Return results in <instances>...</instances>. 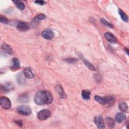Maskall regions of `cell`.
Returning a JSON list of instances; mask_svg holds the SVG:
<instances>
[{"label": "cell", "mask_w": 129, "mask_h": 129, "mask_svg": "<svg viewBox=\"0 0 129 129\" xmlns=\"http://www.w3.org/2000/svg\"><path fill=\"white\" fill-rule=\"evenodd\" d=\"M35 3L38 4L39 5H43L45 4H46V2L44 1H42V0H38V1H36L34 2Z\"/></svg>", "instance_id": "27"}, {"label": "cell", "mask_w": 129, "mask_h": 129, "mask_svg": "<svg viewBox=\"0 0 129 129\" xmlns=\"http://www.w3.org/2000/svg\"><path fill=\"white\" fill-rule=\"evenodd\" d=\"M95 100L103 105H107L108 107L112 106L115 101V99L112 96H106V97H100L99 96H95Z\"/></svg>", "instance_id": "2"}, {"label": "cell", "mask_w": 129, "mask_h": 129, "mask_svg": "<svg viewBox=\"0 0 129 129\" xmlns=\"http://www.w3.org/2000/svg\"><path fill=\"white\" fill-rule=\"evenodd\" d=\"M17 28L20 31H25L29 29L30 26L29 24L27 22L20 21L18 23L17 25Z\"/></svg>", "instance_id": "8"}, {"label": "cell", "mask_w": 129, "mask_h": 129, "mask_svg": "<svg viewBox=\"0 0 129 129\" xmlns=\"http://www.w3.org/2000/svg\"><path fill=\"white\" fill-rule=\"evenodd\" d=\"M126 118V115L123 113L118 112L115 115V120L118 123H121Z\"/></svg>", "instance_id": "13"}, {"label": "cell", "mask_w": 129, "mask_h": 129, "mask_svg": "<svg viewBox=\"0 0 129 129\" xmlns=\"http://www.w3.org/2000/svg\"><path fill=\"white\" fill-rule=\"evenodd\" d=\"M106 121L107 125L109 126H110L111 127H113V126L114 125V122L113 119L112 118H111L110 117H107L106 118Z\"/></svg>", "instance_id": "22"}, {"label": "cell", "mask_w": 129, "mask_h": 129, "mask_svg": "<svg viewBox=\"0 0 129 129\" xmlns=\"http://www.w3.org/2000/svg\"><path fill=\"white\" fill-rule=\"evenodd\" d=\"M81 59L82 60V61H83V62L84 63V64L91 70H95V68H94V67L90 62H89L87 60H86L85 58H84L83 57H81Z\"/></svg>", "instance_id": "18"}, {"label": "cell", "mask_w": 129, "mask_h": 129, "mask_svg": "<svg viewBox=\"0 0 129 129\" xmlns=\"http://www.w3.org/2000/svg\"><path fill=\"white\" fill-rule=\"evenodd\" d=\"M0 21H1V23H4V24H8L9 22L8 20L6 17H2V16H1L0 18Z\"/></svg>", "instance_id": "25"}, {"label": "cell", "mask_w": 129, "mask_h": 129, "mask_svg": "<svg viewBox=\"0 0 129 129\" xmlns=\"http://www.w3.org/2000/svg\"><path fill=\"white\" fill-rule=\"evenodd\" d=\"M0 104L2 107L6 109H10L11 106V103L10 99L5 96H2L1 97Z\"/></svg>", "instance_id": "4"}, {"label": "cell", "mask_w": 129, "mask_h": 129, "mask_svg": "<svg viewBox=\"0 0 129 129\" xmlns=\"http://www.w3.org/2000/svg\"><path fill=\"white\" fill-rule=\"evenodd\" d=\"M81 95H82V98L86 100H88L90 99V95H91V93L90 91L89 90H83L82 91L81 93Z\"/></svg>", "instance_id": "17"}, {"label": "cell", "mask_w": 129, "mask_h": 129, "mask_svg": "<svg viewBox=\"0 0 129 129\" xmlns=\"http://www.w3.org/2000/svg\"><path fill=\"white\" fill-rule=\"evenodd\" d=\"M12 66H11V69L13 70H18L20 67V62L19 59L17 58H13L12 59Z\"/></svg>", "instance_id": "11"}, {"label": "cell", "mask_w": 129, "mask_h": 129, "mask_svg": "<svg viewBox=\"0 0 129 129\" xmlns=\"http://www.w3.org/2000/svg\"><path fill=\"white\" fill-rule=\"evenodd\" d=\"M15 122L19 126H22L23 125V122L21 120H15Z\"/></svg>", "instance_id": "28"}, {"label": "cell", "mask_w": 129, "mask_h": 129, "mask_svg": "<svg viewBox=\"0 0 129 129\" xmlns=\"http://www.w3.org/2000/svg\"><path fill=\"white\" fill-rule=\"evenodd\" d=\"M51 115V112L47 109H43L40 111L37 114V117L40 120H45Z\"/></svg>", "instance_id": "5"}, {"label": "cell", "mask_w": 129, "mask_h": 129, "mask_svg": "<svg viewBox=\"0 0 129 129\" xmlns=\"http://www.w3.org/2000/svg\"><path fill=\"white\" fill-rule=\"evenodd\" d=\"M127 108L128 107L126 103L124 102H122L119 104V108L122 111H123V112L126 111L127 109Z\"/></svg>", "instance_id": "21"}, {"label": "cell", "mask_w": 129, "mask_h": 129, "mask_svg": "<svg viewBox=\"0 0 129 129\" xmlns=\"http://www.w3.org/2000/svg\"><path fill=\"white\" fill-rule=\"evenodd\" d=\"M66 61H67L68 62H70V63H74L77 61V59L75 58H69L67 59Z\"/></svg>", "instance_id": "26"}, {"label": "cell", "mask_w": 129, "mask_h": 129, "mask_svg": "<svg viewBox=\"0 0 129 129\" xmlns=\"http://www.w3.org/2000/svg\"><path fill=\"white\" fill-rule=\"evenodd\" d=\"M118 13H119V14L121 17V18L122 19V20L124 21V22H127L128 21V17L127 16V15L124 13V12L120 10V9H119L118 10Z\"/></svg>", "instance_id": "20"}, {"label": "cell", "mask_w": 129, "mask_h": 129, "mask_svg": "<svg viewBox=\"0 0 129 129\" xmlns=\"http://www.w3.org/2000/svg\"><path fill=\"white\" fill-rule=\"evenodd\" d=\"M41 36L46 39L51 40L54 37V34L53 32L51 30L47 29L42 32Z\"/></svg>", "instance_id": "7"}, {"label": "cell", "mask_w": 129, "mask_h": 129, "mask_svg": "<svg viewBox=\"0 0 129 129\" xmlns=\"http://www.w3.org/2000/svg\"><path fill=\"white\" fill-rule=\"evenodd\" d=\"M104 37L107 41L112 43H115L116 42V40L115 37L109 32L105 33Z\"/></svg>", "instance_id": "12"}, {"label": "cell", "mask_w": 129, "mask_h": 129, "mask_svg": "<svg viewBox=\"0 0 129 129\" xmlns=\"http://www.w3.org/2000/svg\"><path fill=\"white\" fill-rule=\"evenodd\" d=\"M55 90H56V91L59 94L61 98H66V93H65V92H64V91H63V88H62V87H61L60 85H57V86H56Z\"/></svg>", "instance_id": "14"}, {"label": "cell", "mask_w": 129, "mask_h": 129, "mask_svg": "<svg viewBox=\"0 0 129 129\" xmlns=\"http://www.w3.org/2000/svg\"><path fill=\"white\" fill-rule=\"evenodd\" d=\"M2 47L3 48V49L6 51L7 53L11 54L12 53V50L11 49V48L10 47V46L9 45H8L7 44H3L2 45Z\"/></svg>", "instance_id": "19"}, {"label": "cell", "mask_w": 129, "mask_h": 129, "mask_svg": "<svg viewBox=\"0 0 129 129\" xmlns=\"http://www.w3.org/2000/svg\"><path fill=\"white\" fill-rule=\"evenodd\" d=\"M46 16L43 14H40L37 15L35 18L34 19L32 20V25H36L37 24H39V22L41 20H43L44 19H45Z\"/></svg>", "instance_id": "9"}, {"label": "cell", "mask_w": 129, "mask_h": 129, "mask_svg": "<svg viewBox=\"0 0 129 129\" xmlns=\"http://www.w3.org/2000/svg\"><path fill=\"white\" fill-rule=\"evenodd\" d=\"M94 122L98 128L102 129L105 128V124L103 118L101 115H97L94 117Z\"/></svg>", "instance_id": "6"}, {"label": "cell", "mask_w": 129, "mask_h": 129, "mask_svg": "<svg viewBox=\"0 0 129 129\" xmlns=\"http://www.w3.org/2000/svg\"><path fill=\"white\" fill-rule=\"evenodd\" d=\"M17 111L19 114L23 115H29L32 113L31 108L25 105L19 106L17 108Z\"/></svg>", "instance_id": "3"}, {"label": "cell", "mask_w": 129, "mask_h": 129, "mask_svg": "<svg viewBox=\"0 0 129 129\" xmlns=\"http://www.w3.org/2000/svg\"><path fill=\"white\" fill-rule=\"evenodd\" d=\"M13 85L12 84H10L9 83H7L4 86V90L5 91H9V90L13 89Z\"/></svg>", "instance_id": "24"}, {"label": "cell", "mask_w": 129, "mask_h": 129, "mask_svg": "<svg viewBox=\"0 0 129 129\" xmlns=\"http://www.w3.org/2000/svg\"><path fill=\"white\" fill-rule=\"evenodd\" d=\"M124 50L126 51V53H127V54H128V49H127L126 48H125L124 49Z\"/></svg>", "instance_id": "29"}, {"label": "cell", "mask_w": 129, "mask_h": 129, "mask_svg": "<svg viewBox=\"0 0 129 129\" xmlns=\"http://www.w3.org/2000/svg\"><path fill=\"white\" fill-rule=\"evenodd\" d=\"M13 2L14 3L16 7L20 10H23L25 8V6L22 1H13Z\"/></svg>", "instance_id": "16"}, {"label": "cell", "mask_w": 129, "mask_h": 129, "mask_svg": "<svg viewBox=\"0 0 129 129\" xmlns=\"http://www.w3.org/2000/svg\"><path fill=\"white\" fill-rule=\"evenodd\" d=\"M100 22H101L103 24H104V25H105V26H107V27H109V28H113L114 27V26H113L111 24L109 23L106 20H105V19H103V18H102V19H100Z\"/></svg>", "instance_id": "23"}, {"label": "cell", "mask_w": 129, "mask_h": 129, "mask_svg": "<svg viewBox=\"0 0 129 129\" xmlns=\"http://www.w3.org/2000/svg\"><path fill=\"white\" fill-rule=\"evenodd\" d=\"M24 75L27 78H32L34 76V73L31 68H27L23 71Z\"/></svg>", "instance_id": "10"}, {"label": "cell", "mask_w": 129, "mask_h": 129, "mask_svg": "<svg viewBox=\"0 0 129 129\" xmlns=\"http://www.w3.org/2000/svg\"><path fill=\"white\" fill-rule=\"evenodd\" d=\"M53 100L51 93L47 91H38L35 95L34 101L38 105L49 104Z\"/></svg>", "instance_id": "1"}, {"label": "cell", "mask_w": 129, "mask_h": 129, "mask_svg": "<svg viewBox=\"0 0 129 129\" xmlns=\"http://www.w3.org/2000/svg\"><path fill=\"white\" fill-rule=\"evenodd\" d=\"M24 77H25V76L24 75V73H20L17 75V79L18 83L19 84L23 85L24 84V83L25 82V79Z\"/></svg>", "instance_id": "15"}]
</instances>
